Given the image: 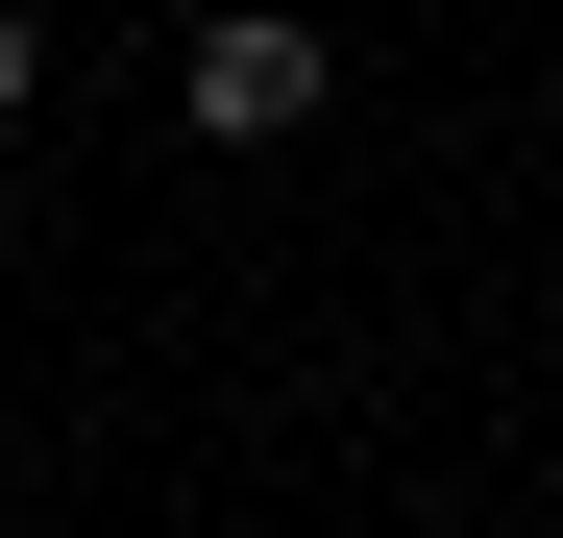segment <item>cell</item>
<instances>
[{"label": "cell", "mask_w": 563, "mask_h": 538, "mask_svg": "<svg viewBox=\"0 0 563 538\" xmlns=\"http://www.w3.org/2000/svg\"><path fill=\"white\" fill-rule=\"evenodd\" d=\"M172 99H197L221 147H295V123H319V25H197V49H172Z\"/></svg>", "instance_id": "1"}, {"label": "cell", "mask_w": 563, "mask_h": 538, "mask_svg": "<svg viewBox=\"0 0 563 538\" xmlns=\"http://www.w3.org/2000/svg\"><path fill=\"white\" fill-rule=\"evenodd\" d=\"M25 99H49V49H25V25H0V123H25Z\"/></svg>", "instance_id": "2"}]
</instances>
